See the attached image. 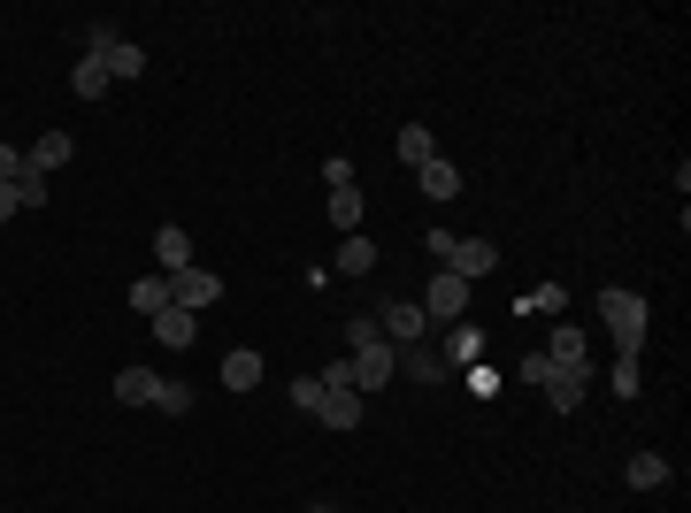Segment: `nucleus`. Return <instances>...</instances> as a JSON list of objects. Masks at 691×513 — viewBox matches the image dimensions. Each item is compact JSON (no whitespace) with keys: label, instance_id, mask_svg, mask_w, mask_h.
I'll list each match as a JSON object with an SVG mask.
<instances>
[{"label":"nucleus","instance_id":"obj_14","mask_svg":"<svg viewBox=\"0 0 691 513\" xmlns=\"http://www.w3.org/2000/svg\"><path fill=\"white\" fill-rule=\"evenodd\" d=\"M147 330H154V337H162V345H192V337H200V314H185V307H177V299H169V307H162V314H154V322H147Z\"/></svg>","mask_w":691,"mask_h":513},{"label":"nucleus","instance_id":"obj_4","mask_svg":"<svg viewBox=\"0 0 691 513\" xmlns=\"http://www.w3.org/2000/svg\"><path fill=\"white\" fill-rule=\"evenodd\" d=\"M377 337H385V345H423L431 322H423L415 299H385V307H377Z\"/></svg>","mask_w":691,"mask_h":513},{"label":"nucleus","instance_id":"obj_1","mask_svg":"<svg viewBox=\"0 0 691 513\" xmlns=\"http://www.w3.org/2000/svg\"><path fill=\"white\" fill-rule=\"evenodd\" d=\"M346 337H354V353H346V360H354V391H385V383L400 375V345H385L370 314L346 322Z\"/></svg>","mask_w":691,"mask_h":513},{"label":"nucleus","instance_id":"obj_11","mask_svg":"<svg viewBox=\"0 0 691 513\" xmlns=\"http://www.w3.org/2000/svg\"><path fill=\"white\" fill-rule=\"evenodd\" d=\"M154 269H162V276H177V269H192V238H185L177 223H162V230H154Z\"/></svg>","mask_w":691,"mask_h":513},{"label":"nucleus","instance_id":"obj_21","mask_svg":"<svg viewBox=\"0 0 691 513\" xmlns=\"http://www.w3.org/2000/svg\"><path fill=\"white\" fill-rule=\"evenodd\" d=\"M70 93H78V100H101V93H108V62H93V55H85V62L70 70Z\"/></svg>","mask_w":691,"mask_h":513},{"label":"nucleus","instance_id":"obj_24","mask_svg":"<svg viewBox=\"0 0 691 513\" xmlns=\"http://www.w3.org/2000/svg\"><path fill=\"white\" fill-rule=\"evenodd\" d=\"M660 482H668V460L660 452H637L630 460V490H660Z\"/></svg>","mask_w":691,"mask_h":513},{"label":"nucleus","instance_id":"obj_26","mask_svg":"<svg viewBox=\"0 0 691 513\" xmlns=\"http://www.w3.org/2000/svg\"><path fill=\"white\" fill-rule=\"evenodd\" d=\"M292 406L315 414V406H323V375H300V383H292Z\"/></svg>","mask_w":691,"mask_h":513},{"label":"nucleus","instance_id":"obj_2","mask_svg":"<svg viewBox=\"0 0 691 513\" xmlns=\"http://www.w3.org/2000/svg\"><path fill=\"white\" fill-rule=\"evenodd\" d=\"M599 314H607V330H614V360H637L645 353V291H599Z\"/></svg>","mask_w":691,"mask_h":513},{"label":"nucleus","instance_id":"obj_7","mask_svg":"<svg viewBox=\"0 0 691 513\" xmlns=\"http://www.w3.org/2000/svg\"><path fill=\"white\" fill-rule=\"evenodd\" d=\"M446 269H454L461 284H477V276H492V269H500V246H492V238H454Z\"/></svg>","mask_w":691,"mask_h":513},{"label":"nucleus","instance_id":"obj_22","mask_svg":"<svg viewBox=\"0 0 691 513\" xmlns=\"http://www.w3.org/2000/svg\"><path fill=\"white\" fill-rule=\"evenodd\" d=\"M393 146H400V162H408V169H423V162H431V154H438V146H431V131H423V123H400V139H393Z\"/></svg>","mask_w":691,"mask_h":513},{"label":"nucleus","instance_id":"obj_15","mask_svg":"<svg viewBox=\"0 0 691 513\" xmlns=\"http://www.w3.org/2000/svg\"><path fill=\"white\" fill-rule=\"evenodd\" d=\"M477 353H484V330H477V322H454L438 360H446V368H477Z\"/></svg>","mask_w":691,"mask_h":513},{"label":"nucleus","instance_id":"obj_33","mask_svg":"<svg viewBox=\"0 0 691 513\" xmlns=\"http://www.w3.org/2000/svg\"><path fill=\"white\" fill-rule=\"evenodd\" d=\"M307 513H330V505H307Z\"/></svg>","mask_w":691,"mask_h":513},{"label":"nucleus","instance_id":"obj_13","mask_svg":"<svg viewBox=\"0 0 691 513\" xmlns=\"http://www.w3.org/2000/svg\"><path fill=\"white\" fill-rule=\"evenodd\" d=\"M93 62H108V85L147 77V47H131V39H116V47H108V55H93Z\"/></svg>","mask_w":691,"mask_h":513},{"label":"nucleus","instance_id":"obj_19","mask_svg":"<svg viewBox=\"0 0 691 513\" xmlns=\"http://www.w3.org/2000/svg\"><path fill=\"white\" fill-rule=\"evenodd\" d=\"M154 391H162L154 368H124V375H116V398H124V406H154Z\"/></svg>","mask_w":691,"mask_h":513},{"label":"nucleus","instance_id":"obj_6","mask_svg":"<svg viewBox=\"0 0 691 513\" xmlns=\"http://www.w3.org/2000/svg\"><path fill=\"white\" fill-rule=\"evenodd\" d=\"M70 154H78V139L70 131H47V139L24 146V177H55V169H70Z\"/></svg>","mask_w":691,"mask_h":513},{"label":"nucleus","instance_id":"obj_30","mask_svg":"<svg viewBox=\"0 0 691 513\" xmlns=\"http://www.w3.org/2000/svg\"><path fill=\"white\" fill-rule=\"evenodd\" d=\"M16 200L24 207H47V177H16Z\"/></svg>","mask_w":691,"mask_h":513},{"label":"nucleus","instance_id":"obj_27","mask_svg":"<svg viewBox=\"0 0 691 513\" xmlns=\"http://www.w3.org/2000/svg\"><path fill=\"white\" fill-rule=\"evenodd\" d=\"M116 39H124V32H116V24H85V55H108V47H116Z\"/></svg>","mask_w":691,"mask_h":513},{"label":"nucleus","instance_id":"obj_10","mask_svg":"<svg viewBox=\"0 0 691 513\" xmlns=\"http://www.w3.org/2000/svg\"><path fill=\"white\" fill-rule=\"evenodd\" d=\"M323 215H330V223H338L346 238H354V230H362V215H370V200H362V184H330V207H323Z\"/></svg>","mask_w":691,"mask_h":513},{"label":"nucleus","instance_id":"obj_16","mask_svg":"<svg viewBox=\"0 0 691 513\" xmlns=\"http://www.w3.org/2000/svg\"><path fill=\"white\" fill-rule=\"evenodd\" d=\"M315 421H323V429H354V421H362V391H323Z\"/></svg>","mask_w":691,"mask_h":513},{"label":"nucleus","instance_id":"obj_18","mask_svg":"<svg viewBox=\"0 0 691 513\" xmlns=\"http://www.w3.org/2000/svg\"><path fill=\"white\" fill-rule=\"evenodd\" d=\"M546 360H553V368H592V345H584V330H569V322H561V330H553V353H546Z\"/></svg>","mask_w":691,"mask_h":513},{"label":"nucleus","instance_id":"obj_23","mask_svg":"<svg viewBox=\"0 0 691 513\" xmlns=\"http://www.w3.org/2000/svg\"><path fill=\"white\" fill-rule=\"evenodd\" d=\"M338 269H346V276H370V269H377V246H370V238L354 230V238L338 246Z\"/></svg>","mask_w":691,"mask_h":513},{"label":"nucleus","instance_id":"obj_25","mask_svg":"<svg viewBox=\"0 0 691 513\" xmlns=\"http://www.w3.org/2000/svg\"><path fill=\"white\" fill-rule=\"evenodd\" d=\"M154 406H162V414H192V391H185V383H169V375H162V391H154Z\"/></svg>","mask_w":691,"mask_h":513},{"label":"nucleus","instance_id":"obj_5","mask_svg":"<svg viewBox=\"0 0 691 513\" xmlns=\"http://www.w3.org/2000/svg\"><path fill=\"white\" fill-rule=\"evenodd\" d=\"M169 299H177L185 314H200V307L223 299V276H215V269H177V276H169Z\"/></svg>","mask_w":691,"mask_h":513},{"label":"nucleus","instance_id":"obj_32","mask_svg":"<svg viewBox=\"0 0 691 513\" xmlns=\"http://www.w3.org/2000/svg\"><path fill=\"white\" fill-rule=\"evenodd\" d=\"M9 215H24V200H16V184H0V223Z\"/></svg>","mask_w":691,"mask_h":513},{"label":"nucleus","instance_id":"obj_29","mask_svg":"<svg viewBox=\"0 0 691 513\" xmlns=\"http://www.w3.org/2000/svg\"><path fill=\"white\" fill-rule=\"evenodd\" d=\"M16 177H24V146L0 139V184H16Z\"/></svg>","mask_w":691,"mask_h":513},{"label":"nucleus","instance_id":"obj_17","mask_svg":"<svg viewBox=\"0 0 691 513\" xmlns=\"http://www.w3.org/2000/svg\"><path fill=\"white\" fill-rule=\"evenodd\" d=\"M162 307H169V276L154 269V276H139V284H131V314H147V322H154Z\"/></svg>","mask_w":691,"mask_h":513},{"label":"nucleus","instance_id":"obj_12","mask_svg":"<svg viewBox=\"0 0 691 513\" xmlns=\"http://www.w3.org/2000/svg\"><path fill=\"white\" fill-rule=\"evenodd\" d=\"M400 375H408V383H446L438 345H431V337H423V345H400Z\"/></svg>","mask_w":691,"mask_h":513},{"label":"nucleus","instance_id":"obj_20","mask_svg":"<svg viewBox=\"0 0 691 513\" xmlns=\"http://www.w3.org/2000/svg\"><path fill=\"white\" fill-rule=\"evenodd\" d=\"M223 383H231V391H254V383H261V353H254V345H238V353L223 360Z\"/></svg>","mask_w":691,"mask_h":513},{"label":"nucleus","instance_id":"obj_31","mask_svg":"<svg viewBox=\"0 0 691 513\" xmlns=\"http://www.w3.org/2000/svg\"><path fill=\"white\" fill-rule=\"evenodd\" d=\"M614 398H637V360H614Z\"/></svg>","mask_w":691,"mask_h":513},{"label":"nucleus","instance_id":"obj_28","mask_svg":"<svg viewBox=\"0 0 691 513\" xmlns=\"http://www.w3.org/2000/svg\"><path fill=\"white\" fill-rule=\"evenodd\" d=\"M423 253H431V261H446V253H454V230H446V223H431V230H423Z\"/></svg>","mask_w":691,"mask_h":513},{"label":"nucleus","instance_id":"obj_8","mask_svg":"<svg viewBox=\"0 0 691 513\" xmlns=\"http://www.w3.org/2000/svg\"><path fill=\"white\" fill-rule=\"evenodd\" d=\"M415 184H423V200H438V207H446V200H461V169H454L446 154H431V162L415 169Z\"/></svg>","mask_w":691,"mask_h":513},{"label":"nucleus","instance_id":"obj_3","mask_svg":"<svg viewBox=\"0 0 691 513\" xmlns=\"http://www.w3.org/2000/svg\"><path fill=\"white\" fill-rule=\"evenodd\" d=\"M415 307H423V322H461V314H469V284H461L454 269H438L431 291H423Z\"/></svg>","mask_w":691,"mask_h":513},{"label":"nucleus","instance_id":"obj_9","mask_svg":"<svg viewBox=\"0 0 691 513\" xmlns=\"http://www.w3.org/2000/svg\"><path fill=\"white\" fill-rule=\"evenodd\" d=\"M584 391H592V368H553V375H546L553 414H576V406H584Z\"/></svg>","mask_w":691,"mask_h":513}]
</instances>
